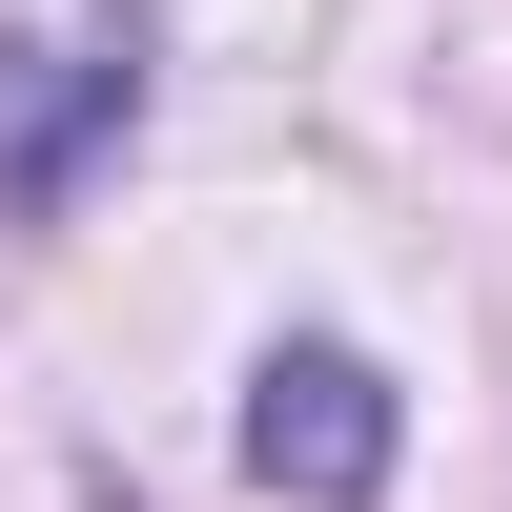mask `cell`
Masks as SVG:
<instances>
[{"label": "cell", "mask_w": 512, "mask_h": 512, "mask_svg": "<svg viewBox=\"0 0 512 512\" xmlns=\"http://www.w3.org/2000/svg\"><path fill=\"white\" fill-rule=\"evenodd\" d=\"M144 0H82V21H41L21 62H0V226H41V205H82V164L144 123Z\"/></svg>", "instance_id": "6da1fadb"}, {"label": "cell", "mask_w": 512, "mask_h": 512, "mask_svg": "<svg viewBox=\"0 0 512 512\" xmlns=\"http://www.w3.org/2000/svg\"><path fill=\"white\" fill-rule=\"evenodd\" d=\"M246 472L308 492V512H369L390 492V369L369 349H267L246 369Z\"/></svg>", "instance_id": "7a4b0ae2"}]
</instances>
